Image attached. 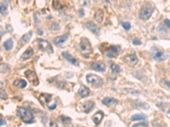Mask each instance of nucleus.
Returning <instances> with one entry per match:
<instances>
[{"instance_id":"obj_1","label":"nucleus","mask_w":170,"mask_h":127,"mask_svg":"<svg viewBox=\"0 0 170 127\" xmlns=\"http://www.w3.org/2000/svg\"><path fill=\"white\" fill-rule=\"evenodd\" d=\"M154 6L151 2H146L145 4L142 6L140 9L139 15L140 17L143 20L148 19L153 14L154 10Z\"/></svg>"},{"instance_id":"obj_2","label":"nucleus","mask_w":170,"mask_h":127,"mask_svg":"<svg viewBox=\"0 0 170 127\" xmlns=\"http://www.w3.org/2000/svg\"><path fill=\"white\" fill-rule=\"evenodd\" d=\"M17 115L23 122L25 123H32L34 120L33 115L26 109L19 107L17 109Z\"/></svg>"},{"instance_id":"obj_3","label":"nucleus","mask_w":170,"mask_h":127,"mask_svg":"<svg viewBox=\"0 0 170 127\" xmlns=\"http://www.w3.org/2000/svg\"><path fill=\"white\" fill-rule=\"evenodd\" d=\"M80 48L83 55L85 58H88L93 53V49L89 40L86 37H82L80 41Z\"/></svg>"},{"instance_id":"obj_4","label":"nucleus","mask_w":170,"mask_h":127,"mask_svg":"<svg viewBox=\"0 0 170 127\" xmlns=\"http://www.w3.org/2000/svg\"><path fill=\"white\" fill-rule=\"evenodd\" d=\"M150 53L154 59L155 61H164L167 58L165 52L155 46H154L151 49Z\"/></svg>"},{"instance_id":"obj_5","label":"nucleus","mask_w":170,"mask_h":127,"mask_svg":"<svg viewBox=\"0 0 170 127\" xmlns=\"http://www.w3.org/2000/svg\"><path fill=\"white\" fill-rule=\"evenodd\" d=\"M37 42L38 44L39 49L42 51L47 52L50 54L53 53V48L49 42L41 39H37Z\"/></svg>"},{"instance_id":"obj_6","label":"nucleus","mask_w":170,"mask_h":127,"mask_svg":"<svg viewBox=\"0 0 170 127\" xmlns=\"http://www.w3.org/2000/svg\"><path fill=\"white\" fill-rule=\"evenodd\" d=\"M86 80L88 83L94 87L98 88L103 84V80L101 77L95 74H88L86 76Z\"/></svg>"},{"instance_id":"obj_7","label":"nucleus","mask_w":170,"mask_h":127,"mask_svg":"<svg viewBox=\"0 0 170 127\" xmlns=\"http://www.w3.org/2000/svg\"><path fill=\"white\" fill-rule=\"evenodd\" d=\"M24 75L27 77L28 81L31 83L33 85L37 86L39 84V80L38 77L36 73L31 71V70H27L26 72H24Z\"/></svg>"},{"instance_id":"obj_8","label":"nucleus","mask_w":170,"mask_h":127,"mask_svg":"<svg viewBox=\"0 0 170 127\" xmlns=\"http://www.w3.org/2000/svg\"><path fill=\"white\" fill-rule=\"evenodd\" d=\"M122 59L126 65L131 67L134 66L138 61L137 56L135 54H127Z\"/></svg>"},{"instance_id":"obj_9","label":"nucleus","mask_w":170,"mask_h":127,"mask_svg":"<svg viewBox=\"0 0 170 127\" xmlns=\"http://www.w3.org/2000/svg\"><path fill=\"white\" fill-rule=\"evenodd\" d=\"M121 48L118 45H112L107 49L106 55L109 58H114L116 54H117L120 51Z\"/></svg>"},{"instance_id":"obj_10","label":"nucleus","mask_w":170,"mask_h":127,"mask_svg":"<svg viewBox=\"0 0 170 127\" xmlns=\"http://www.w3.org/2000/svg\"><path fill=\"white\" fill-rule=\"evenodd\" d=\"M90 66L91 69L96 71L104 72L106 70V66L104 63L99 62H92L90 63Z\"/></svg>"},{"instance_id":"obj_11","label":"nucleus","mask_w":170,"mask_h":127,"mask_svg":"<svg viewBox=\"0 0 170 127\" xmlns=\"http://www.w3.org/2000/svg\"><path fill=\"white\" fill-rule=\"evenodd\" d=\"M52 95L51 94L42 93L39 96V101L40 103L43 106H44L45 105L48 106L49 105V103L52 100Z\"/></svg>"},{"instance_id":"obj_12","label":"nucleus","mask_w":170,"mask_h":127,"mask_svg":"<svg viewBox=\"0 0 170 127\" xmlns=\"http://www.w3.org/2000/svg\"><path fill=\"white\" fill-rule=\"evenodd\" d=\"M33 49L31 47H28L26 50L21 56L20 60L22 61H27L33 57Z\"/></svg>"},{"instance_id":"obj_13","label":"nucleus","mask_w":170,"mask_h":127,"mask_svg":"<svg viewBox=\"0 0 170 127\" xmlns=\"http://www.w3.org/2000/svg\"><path fill=\"white\" fill-rule=\"evenodd\" d=\"M69 36V35L68 33H66L60 36H57L55 37V39H53V42L56 45L60 46L62 44L66 41L67 39H68Z\"/></svg>"},{"instance_id":"obj_14","label":"nucleus","mask_w":170,"mask_h":127,"mask_svg":"<svg viewBox=\"0 0 170 127\" xmlns=\"http://www.w3.org/2000/svg\"><path fill=\"white\" fill-rule=\"evenodd\" d=\"M32 36H33L32 31H30L29 32L22 36V37L18 41V45L19 46H23L24 45L26 44L29 41V40L31 38Z\"/></svg>"},{"instance_id":"obj_15","label":"nucleus","mask_w":170,"mask_h":127,"mask_svg":"<svg viewBox=\"0 0 170 127\" xmlns=\"http://www.w3.org/2000/svg\"><path fill=\"white\" fill-rule=\"evenodd\" d=\"M62 55L65 59H66L68 61H69L70 63H71L73 65H74L76 66H79L78 61H77V59L76 58H74L73 57H72L69 53H68V52H62Z\"/></svg>"},{"instance_id":"obj_16","label":"nucleus","mask_w":170,"mask_h":127,"mask_svg":"<svg viewBox=\"0 0 170 127\" xmlns=\"http://www.w3.org/2000/svg\"><path fill=\"white\" fill-rule=\"evenodd\" d=\"M94 106V103L92 101H87L81 106V109L85 113H88L92 110Z\"/></svg>"},{"instance_id":"obj_17","label":"nucleus","mask_w":170,"mask_h":127,"mask_svg":"<svg viewBox=\"0 0 170 127\" xmlns=\"http://www.w3.org/2000/svg\"><path fill=\"white\" fill-rule=\"evenodd\" d=\"M86 27L88 28V29H89L90 31H91L95 35H99L100 32V29L99 27L95 24L92 22H88L86 24Z\"/></svg>"},{"instance_id":"obj_18","label":"nucleus","mask_w":170,"mask_h":127,"mask_svg":"<svg viewBox=\"0 0 170 127\" xmlns=\"http://www.w3.org/2000/svg\"><path fill=\"white\" fill-rule=\"evenodd\" d=\"M104 117V114L103 112L99 111L98 112H96L93 116V120L94 123L97 125H98L99 123L101 122L102 120L103 119Z\"/></svg>"},{"instance_id":"obj_19","label":"nucleus","mask_w":170,"mask_h":127,"mask_svg":"<svg viewBox=\"0 0 170 127\" xmlns=\"http://www.w3.org/2000/svg\"><path fill=\"white\" fill-rule=\"evenodd\" d=\"M90 93V89L85 85H81L78 90V94L82 98L87 97Z\"/></svg>"},{"instance_id":"obj_20","label":"nucleus","mask_w":170,"mask_h":127,"mask_svg":"<svg viewBox=\"0 0 170 127\" xmlns=\"http://www.w3.org/2000/svg\"><path fill=\"white\" fill-rule=\"evenodd\" d=\"M13 85L18 88L23 89L27 86V83L23 79H17L14 81Z\"/></svg>"},{"instance_id":"obj_21","label":"nucleus","mask_w":170,"mask_h":127,"mask_svg":"<svg viewBox=\"0 0 170 127\" xmlns=\"http://www.w3.org/2000/svg\"><path fill=\"white\" fill-rule=\"evenodd\" d=\"M102 102L104 105L107 106H110L111 105H116L118 103L117 100L113 98H110V97L104 98Z\"/></svg>"},{"instance_id":"obj_22","label":"nucleus","mask_w":170,"mask_h":127,"mask_svg":"<svg viewBox=\"0 0 170 127\" xmlns=\"http://www.w3.org/2000/svg\"><path fill=\"white\" fill-rule=\"evenodd\" d=\"M95 19L98 22L101 23L102 22L104 17V13L103 11L101 9L98 10V11L95 12Z\"/></svg>"},{"instance_id":"obj_23","label":"nucleus","mask_w":170,"mask_h":127,"mask_svg":"<svg viewBox=\"0 0 170 127\" xmlns=\"http://www.w3.org/2000/svg\"><path fill=\"white\" fill-rule=\"evenodd\" d=\"M147 117L143 114H135L131 117V120L132 121H136V120H146Z\"/></svg>"},{"instance_id":"obj_24","label":"nucleus","mask_w":170,"mask_h":127,"mask_svg":"<svg viewBox=\"0 0 170 127\" xmlns=\"http://www.w3.org/2000/svg\"><path fill=\"white\" fill-rule=\"evenodd\" d=\"M13 42L11 39H8L4 43V47L7 51L11 50L13 48Z\"/></svg>"},{"instance_id":"obj_25","label":"nucleus","mask_w":170,"mask_h":127,"mask_svg":"<svg viewBox=\"0 0 170 127\" xmlns=\"http://www.w3.org/2000/svg\"><path fill=\"white\" fill-rule=\"evenodd\" d=\"M111 68L113 73H119L121 71V68L117 65H116L114 63H111Z\"/></svg>"},{"instance_id":"obj_26","label":"nucleus","mask_w":170,"mask_h":127,"mask_svg":"<svg viewBox=\"0 0 170 127\" xmlns=\"http://www.w3.org/2000/svg\"><path fill=\"white\" fill-rule=\"evenodd\" d=\"M157 31L160 34H162V35H166L168 32L167 29L162 24H159V26L157 28Z\"/></svg>"},{"instance_id":"obj_27","label":"nucleus","mask_w":170,"mask_h":127,"mask_svg":"<svg viewBox=\"0 0 170 127\" xmlns=\"http://www.w3.org/2000/svg\"><path fill=\"white\" fill-rule=\"evenodd\" d=\"M52 5L55 9L57 10H61L64 7V6L62 5L60 1H53L52 2Z\"/></svg>"},{"instance_id":"obj_28","label":"nucleus","mask_w":170,"mask_h":127,"mask_svg":"<svg viewBox=\"0 0 170 127\" xmlns=\"http://www.w3.org/2000/svg\"><path fill=\"white\" fill-rule=\"evenodd\" d=\"M0 11L2 15H6L8 13L7 12V6L5 5V4H1V6H0Z\"/></svg>"},{"instance_id":"obj_29","label":"nucleus","mask_w":170,"mask_h":127,"mask_svg":"<svg viewBox=\"0 0 170 127\" xmlns=\"http://www.w3.org/2000/svg\"><path fill=\"white\" fill-rule=\"evenodd\" d=\"M60 117L61 122L63 124H68L71 121V119L68 117L62 115V116H61Z\"/></svg>"},{"instance_id":"obj_30","label":"nucleus","mask_w":170,"mask_h":127,"mask_svg":"<svg viewBox=\"0 0 170 127\" xmlns=\"http://www.w3.org/2000/svg\"><path fill=\"white\" fill-rule=\"evenodd\" d=\"M1 99L3 100L7 99V95L6 94L5 90L2 88H1Z\"/></svg>"},{"instance_id":"obj_31","label":"nucleus","mask_w":170,"mask_h":127,"mask_svg":"<svg viewBox=\"0 0 170 127\" xmlns=\"http://www.w3.org/2000/svg\"><path fill=\"white\" fill-rule=\"evenodd\" d=\"M121 24H122V27H124V28L125 29L127 30V31H128V30H129L131 29V25L130 23L125 22H122Z\"/></svg>"},{"instance_id":"obj_32","label":"nucleus","mask_w":170,"mask_h":127,"mask_svg":"<svg viewBox=\"0 0 170 127\" xmlns=\"http://www.w3.org/2000/svg\"><path fill=\"white\" fill-rule=\"evenodd\" d=\"M132 127H148V124L145 123H141L134 125Z\"/></svg>"},{"instance_id":"obj_33","label":"nucleus","mask_w":170,"mask_h":127,"mask_svg":"<svg viewBox=\"0 0 170 127\" xmlns=\"http://www.w3.org/2000/svg\"><path fill=\"white\" fill-rule=\"evenodd\" d=\"M47 107H48V109H50V110H54V109H55L56 108V107H57V104H56V102H54L53 104L50 105L49 106H48Z\"/></svg>"},{"instance_id":"obj_34","label":"nucleus","mask_w":170,"mask_h":127,"mask_svg":"<svg viewBox=\"0 0 170 127\" xmlns=\"http://www.w3.org/2000/svg\"><path fill=\"white\" fill-rule=\"evenodd\" d=\"M58 86L60 88H64L66 86V83L65 81H62V82L60 83Z\"/></svg>"},{"instance_id":"obj_35","label":"nucleus","mask_w":170,"mask_h":127,"mask_svg":"<svg viewBox=\"0 0 170 127\" xmlns=\"http://www.w3.org/2000/svg\"><path fill=\"white\" fill-rule=\"evenodd\" d=\"M49 127H58V126L55 122L50 121V123Z\"/></svg>"},{"instance_id":"obj_36","label":"nucleus","mask_w":170,"mask_h":127,"mask_svg":"<svg viewBox=\"0 0 170 127\" xmlns=\"http://www.w3.org/2000/svg\"><path fill=\"white\" fill-rule=\"evenodd\" d=\"M133 44L134 45H138L141 44V42L140 40H138L136 39V40H133Z\"/></svg>"},{"instance_id":"obj_37","label":"nucleus","mask_w":170,"mask_h":127,"mask_svg":"<svg viewBox=\"0 0 170 127\" xmlns=\"http://www.w3.org/2000/svg\"><path fill=\"white\" fill-rule=\"evenodd\" d=\"M164 22H165V24H166V25L168 27L170 28V21L169 19H166L165 21H164Z\"/></svg>"},{"instance_id":"obj_38","label":"nucleus","mask_w":170,"mask_h":127,"mask_svg":"<svg viewBox=\"0 0 170 127\" xmlns=\"http://www.w3.org/2000/svg\"><path fill=\"white\" fill-rule=\"evenodd\" d=\"M0 126H4V125H5L6 124V122L5 120H4V119H1V122H0Z\"/></svg>"},{"instance_id":"obj_39","label":"nucleus","mask_w":170,"mask_h":127,"mask_svg":"<svg viewBox=\"0 0 170 127\" xmlns=\"http://www.w3.org/2000/svg\"><path fill=\"white\" fill-rule=\"evenodd\" d=\"M6 29H7V31H9V32H12L13 30V28H12L11 26H10V25L6 26Z\"/></svg>"},{"instance_id":"obj_40","label":"nucleus","mask_w":170,"mask_h":127,"mask_svg":"<svg viewBox=\"0 0 170 127\" xmlns=\"http://www.w3.org/2000/svg\"><path fill=\"white\" fill-rule=\"evenodd\" d=\"M79 12V14H81V16H83L85 15V12H84V11L82 9H80Z\"/></svg>"},{"instance_id":"obj_41","label":"nucleus","mask_w":170,"mask_h":127,"mask_svg":"<svg viewBox=\"0 0 170 127\" xmlns=\"http://www.w3.org/2000/svg\"><path fill=\"white\" fill-rule=\"evenodd\" d=\"M165 84L166 85L167 87H168L170 89V81H165Z\"/></svg>"},{"instance_id":"obj_42","label":"nucleus","mask_w":170,"mask_h":127,"mask_svg":"<svg viewBox=\"0 0 170 127\" xmlns=\"http://www.w3.org/2000/svg\"><path fill=\"white\" fill-rule=\"evenodd\" d=\"M39 31V32L38 33H39L40 35H42L43 34V31L41 30V29H38V32Z\"/></svg>"},{"instance_id":"obj_43","label":"nucleus","mask_w":170,"mask_h":127,"mask_svg":"<svg viewBox=\"0 0 170 127\" xmlns=\"http://www.w3.org/2000/svg\"></svg>"}]
</instances>
